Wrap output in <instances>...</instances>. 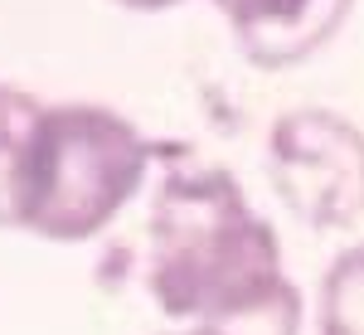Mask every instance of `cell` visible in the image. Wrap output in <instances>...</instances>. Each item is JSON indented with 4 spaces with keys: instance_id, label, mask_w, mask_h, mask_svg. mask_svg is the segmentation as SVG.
I'll return each instance as SVG.
<instances>
[{
    "instance_id": "6da1fadb",
    "label": "cell",
    "mask_w": 364,
    "mask_h": 335,
    "mask_svg": "<svg viewBox=\"0 0 364 335\" xmlns=\"http://www.w3.org/2000/svg\"><path fill=\"white\" fill-rule=\"evenodd\" d=\"M146 292L175 326L301 335V292L282 272L277 228L228 170H175L146 219Z\"/></svg>"
},
{
    "instance_id": "7a4b0ae2",
    "label": "cell",
    "mask_w": 364,
    "mask_h": 335,
    "mask_svg": "<svg viewBox=\"0 0 364 335\" xmlns=\"http://www.w3.org/2000/svg\"><path fill=\"white\" fill-rule=\"evenodd\" d=\"M151 141L102 102H54L29 151L20 228L49 243H87L136 199Z\"/></svg>"
},
{
    "instance_id": "3957f363",
    "label": "cell",
    "mask_w": 364,
    "mask_h": 335,
    "mask_svg": "<svg viewBox=\"0 0 364 335\" xmlns=\"http://www.w3.org/2000/svg\"><path fill=\"white\" fill-rule=\"evenodd\" d=\"M267 180L316 233L364 219V132L331 107H291L267 132Z\"/></svg>"
},
{
    "instance_id": "277c9868",
    "label": "cell",
    "mask_w": 364,
    "mask_h": 335,
    "mask_svg": "<svg viewBox=\"0 0 364 335\" xmlns=\"http://www.w3.org/2000/svg\"><path fill=\"white\" fill-rule=\"evenodd\" d=\"M209 5L224 15L243 58L272 73L321 54L355 10V0H209Z\"/></svg>"
},
{
    "instance_id": "5b68a950",
    "label": "cell",
    "mask_w": 364,
    "mask_h": 335,
    "mask_svg": "<svg viewBox=\"0 0 364 335\" xmlns=\"http://www.w3.org/2000/svg\"><path fill=\"white\" fill-rule=\"evenodd\" d=\"M49 102L15 83H0V228H20L25 209V175H29V151L39 137V117Z\"/></svg>"
},
{
    "instance_id": "8992f818",
    "label": "cell",
    "mask_w": 364,
    "mask_h": 335,
    "mask_svg": "<svg viewBox=\"0 0 364 335\" xmlns=\"http://www.w3.org/2000/svg\"><path fill=\"white\" fill-rule=\"evenodd\" d=\"M316 335H364V243L331 257L316 292Z\"/></svg>"
},
{
    "instance_id": "52a82bcc",
    "label": "cell",
    "mask_w": 364,
    "mask_h": 335,
    "mask_svg": "<svg viewBox=\"0 0 364 335\" xmlns=\"http://www.w3.org/2000/svg\"><path fill=\"white\" fill-rule=\"evenodd\" d=\"M122 10H141V15H156V10H170V5H180V0H112Z\"/></svg>"
},
{
    "instance_id": "ba28073f",
    "label": "cell",
    "mask_w": 364,
    "mask_h": 335,
    "mask_svg": "<svg viewBox=\"0 0 364 335\" xmlns=\"http://www.w3.org/2000/svg\"><path fill=\"white\" fill-rule=\"evenodd\" d=\"M166 335H219V331H199V326H180V331H166Z\"/></svg>"
}]
</instances>
